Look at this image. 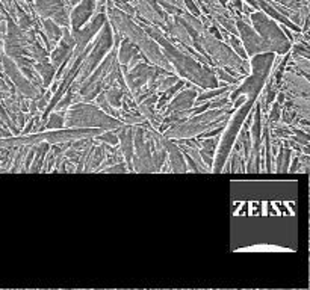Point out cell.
I'll use <instances>...</instances> for the list:
<instances>
[{
	"label": "cell",
	"mask_w": 310,
	"mask_h": 290,
	"mask_svg": "<svg viewBox=\"0 0 310 290\" xmlns=\"http://www.w3.org/2000/svg\"><path fill=\"white\" fill-rule=\"evenodd\" d=\"M274 53L265 52L257 53L251 56V67H250V76L242 82V85L230 94V100H236L239 96L247 94L248 97H259L265 82L268 80L271 74V68L274 64Z\"/></svg>",
	"instance_id": "1"
},
{
	"label": "cell",
	"mask_w": 310,
	"mask_h": 290,
	"mask_svg": "<svg viewBox=\"0 0 310 290\" xmlns=\"http://www.w3.org/2000/svg\"><path fill=\"white\" fill-rule=\"evenodd\" d=\"M256 100H257V97H248L245 100V106L238 109L235 116L230 119V122H228V126H227V129H225V132H224V135L221 138V142H218L219 147H218V153H216V162L212 163V168H213L212 171L213 173H221L222 171V167L225 165V160L230 157L231 147H233L235 139H236V136H238L242 124H244V119L247 118L248 112L253 109Z\"/></svg>",
	"instance_id": "2"
},
{
	"label": "cell",
	"mask_w": 310,
	"mask_h": 290,
	"mask_svg": "<svg viewBox=\"0 0 310 290\" xmlns=\"http://www.w3.org/2000/svg\"><path fill=\"white\" fill-rule=\"evenodd\" d=\"M64 127H93L102 126L104 129L120 127L121 122L100 112V107L91 104H74L64 119Z\"/></svg>",
	"instance_id": "3"
},
{
	"label": "cell",
	"mask_w": 310,
	"mask_h": 290,
	"mask_svg": "<svg viewBox=\"0 0 310 290\" xmlns=\"http://www.w3.org/2000/svg\"><path fill=\"white\" fill-rule=\"evenodd\" d=\"M251 21H253V27L254 30L259 33V36L263 39V43L268 46L269 52H277L280 55L289 53L291 50V43L289 39L283 35V32L280 30V27L276 24V21H273L271 18H268L266 15H263L262 12H254L251 14Z\"/></svg>",
	"instance_id": "4"
},
{
	"label": "cell",
	"mask_w": 310,
	"mask_h": 290,
	"mask_svg": "<svg viewBox=\"0 0 310 290\" xmlns=\"http://www.w3.org/2000/svg\"><path fill=\"white\" fill-rule=\"evenodd\" d=\"M135 148H136V154L132 157V162H135L133 170L138 173H151V171H158L153 159H151V150L148 142H145L144 139V130L141 127L135 129Z\"/></svg>",
	"instance_id": "5"
},
{
	"label": "cell",
	"mask_w": 310,
	"mask_h": 290,
	"mask_svg": "<svg viewBox=\"0 0 310 290\" xmlns=\"http://www.w3.org/2000/svg\"><path fill=\"white\" fill-rule=\"evenodd\" d=\"M238 24V30L242 36V41H244V46L247 49V55L248 56H254L257 53H265V52H269L268 46L263 43V39L259 36V33L251 29L247 23L238 20L236 21Z\"/></svg>",
	"instance_id": "6"
},
{
	"label": "cell",
	"mask_w": 310,
	"mask_h": 290,
	"mask_svg": "<svg viewBox=\"0 0 310 290\" xmlns=\"http://www.w3.org/2000/svg\"><path fill=\"white\" fill-rule=\"evenodd\" d=\"M94 12V0H82V3L73 11L71 14V24L73 30H79L84 27L85 21Z\"/></svg>",
	"instance_id": "7"
},
{
	"label": "cell",
	"mask_w": 310,
	"mask_h": 290,
	"mask_svg": "<svg viewBox=\"0 0 310 290\" xmlns=\"http://www.w3.org/2000/svg\"><path fill=\"white\" fill-rule=\"evenodd\" d=\"M162 144H164V148L167 151V156L170 157L171 171H174V173H185V171H188L185 159H183L180 150L177 148V145H174L173 142L165 141V139H162Z\"/></svg>",
	"instance_id": "8"
},
{
	"label": "cell",
	"mask_w": 310,
	"mask_h": 290,
	"mask_svg": "<svg viewBox=\"0 0 310 290\" xmlns=\"http://www.w3.org/2000/svg\"><path fill=\"white\" fill-rule=\"evenodd\" d=\"M196 91L194 90H185L183 93H180L179 96L173 97L170 104H168V110L165 112V115L171 113V112H176V110H183V109H189L192 107L194 104V100H196Z\"/></svg>",
	"instance_id": "9"
},
{
	"label": "cell",
	"mask_w": 310,
	"mask_h": 290,
	"mask_svg": "<svg viewBox=\"0 0 310 290\" xmlns=\"http://www.w3.org/2000/svg\"><path fill=\"white\" fill-rule=\"evenodd\" d=\"M136 53H138V49L133 46V43H132L130 39H124L123 44H121V47H120V50H118L120 64H121V65L127 64Z\"/></svg>",
	"instance_id": "10"
},
{
	"label": "cell",
	"mask_w": 310,
	"mask_h": 290,
	"mask_svg": "<svg viewBox=\"0 0 310 290\" xmlns=\"http://www.w3.org/2000/svg\"><path fill=\"white\" fill-rule=\"evenodd\" d=\"M104 97H106V101L115 109H120L121 107V104H123V97H124V94H123V91L120 90V88H117V87H113V88H110V90H107L106 93H104Z\"/></svg>",
	"instance_id": "11"
},
{
	"label": "cell",
	"mask_w": 310,
	"mask_h": 290,
	"mask_svg": "<svg viewBox=\"0 0 310 290\" xmlns=\"http://www.w3.org/2000/svg\"><path fill=\"white\" fill-rule=\"evenodd\" d=\"M289 159H291V148L286 145H280V153L277 157V171L283 173L289 168Z\"/></svg>",
	"instance_id": "12"
},
{
	"label": "cell",
	"mask_w": 310,
	"mask_h": 290,
	"mask_svg": "<svg viewBox=\"0 0 310 290\" xmlns=\"http://www.w3.org/2000/svg\"><path fill=\"white\" fill-rule=\"evenodd\" d=\"M33 67L40 71L41 77L44 79V87H49L50 80L55 77V67H53L52 64H47V62H44V64H36V65H33Z\"/></svg>",
	"instance_id": "13"
},
{
	"label": "cell",
	"mask_w": 310,
	"mask_h": 290,
	"mask_svg": "<svg viewBox=\"0 0 310 290\" xmlns=\"http://www.w3.org/2000/svg\"><path fill=\"white\" fill-rule=\"evenodd\" d=\"M44 29H46V35H47V38L50 41H59L61 39V30L53 21L46 20L44 21Z\"/></svg>",
	"instance_id": "14"
},
{
	"label": "cell",
	"mask_w": 310,
	"mask_h": 290,
	"mask_svg": "<svg viewBox=\"0 0 310 290\" xmlns=\"http://www.w3.org/2000/svg\"><path fill=\"white\" fill-rule=\"evenodd\" d=\"M64 116H62V113H59V112H53L50 116H49V122L46 124V127L47 129H50V130H55V129H62L64 127Z\"/></svg>",
	"instance_id": "15"
},
{
	"label": "cell",
	"mask_w": 310,
	"mask_h": 290,
	"mask_svg": "<svg viewBox=\"0 0 310 290\" xmlns=\"http://www.w3.org/2000/svg\"><path fill=\"white\" fill-rule=\"evenodd\" d=\"M231 90V87H225V88H221V90H212V91H207V93H205V94H202L200 97H196V103L197 104H200L202 101H206V100H209V98H215V96H219V94H224V93H228Z\"/></svg>",
	"instance_id": "16"
},
{
	"label": "cell",
	"mask_w": 310,
	"mask_h": 290,
	"mask_svg": "<svg viewBox=\"0 0 310 290\" xmlns=\"http://www.w3.org/2000/svg\"><path fill=\"white\" fill-rule=\"evenodd\" d=\"M129 167H127V163L126 162H118V165H112V167H109L107 170H103V171H106V173H127L129 170H127Z\"/></svg>",
	"instance_id": "17"
},
{
	"label": "cell",
	"mask_w": 310,
	"mask_h": 290,
	"mask_svg": "<svg viewBox=\"0 0 310 290\" xmlns=\"http://www.w3.org/2000/svg\"><path fill=\"white\" fill-rule=\"evenodd\" d=\"M228 41H230V44L233 46V50H235V52H238V56L247 58V53L242 50V46H241V43L236 39V36H230V38H228Z\"/></svg>",
	"instance_id": "18"
},
{
	"label": "cell",
	"mask_w": 310,
	"mask_h": 290,
	"mask_svg": "<svg viewBox=\"0 0 310 290\" xmlns=\"http://www.w3.org/2000/svg\"><path fill=\"white\" fill-rule=\"evenodd\" d=\"M97 138L104 142H110L112 145H117V142H118V136L115 133H104V135H99Z\"/></svg>",
	"instance_id": "19"
}]
</instances>
